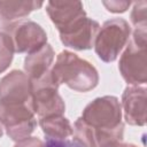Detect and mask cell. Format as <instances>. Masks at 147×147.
Segmentation results:
<instances>
[{"mask_svg": "<svg viewBox=\"0 0 147 147\" xmlns=\"http://www.w3.org/2000/svg\"><path fill=\"white\" fill-rule=\"evenodd\" d=\"M122 107L114 95L94 99L75 122L74 139L84 147H106L123 139Z\"/></svg>", "mask_w": 147, "mask_h": 147, "instance_id": "6da1fadb", "label": "cell"}, {"mask_svg": "<svg viewBox=\"0 0 147 147\" xmlns=\"http://www.w3.org/2000/svg\"><path fill=\"white\" fill-rule=\"evenodd\" d=\"M51 72L59 85L65 84L77 92H88L99 83L96 69L88 61L69 51H62L57 55Z\"/></svg>", "mask_w": 147, "mask_h": 147, "instance_id": "7a4b0ae2", "label": "cell"}, {"mask_svg": "<svg viewBox=\"0 0 147 147\" xmlns=\"http://www.w3.org/2000/svg\"><path fill=\"white\" fill-rule=\"evenodd\" d=\"M146 26L134 28L132 39L119 59L118 69L127 84L140 85L147 80V31Z\"/></svg>", "mask_w": 147, "mask_h": 147, "instance_id": "3957f363", "label": "cell"}, {"mask_svg": "<svg viewBox=\"0 0 147 147\" xmlns=\"http://www.w3.org/2000/svg\"><path fill=\"white\" fill-rule=\"evenodd\" d=\"M34 105L31 101L0 100V123L15 141L28 138L37 126Z\"/></svg>", "mask_w": 147, "mask_h": 147, "instance_id": "277c9868", "label": "cell"}, {"mask_svg": "<svg viewBox=\"0 0 147 147\" xmlns=\"http://www.w3.org/2000/svg\"><path fill=\"white\" fill-rule=\"evenodd\" d=\"M130 34L131 26L124 18L115 17L106 21L94 40L95 53L103 62L115 61L127 44Z\"/></svg>", "mask_w": 147, "mask_h": 147, "instance_id": "5b68a950", "label": "cell"}, {"mask_svg": "<svg viewBox=\"0 0 147 147\" xmlns=\"http://www.w3.org/2000/svg\"><path fill=\"white\" fill-rule=\"evenodd\" d=\"M57 88L59 84L53 77L51 70L41 78L31 82L34 111L39 118L64 114L65 105L61 95L57 93Z\"/></svg>", "mask_w": 147, "mask_h": 147, "instance_id": "8992f818", "label": "cell"}, {"mask_svg": "<svg viewBox=\"0 0 147 147\" xmlns=\"http://www.w3.org/2000/svg\"><path fill=\"white\" fill-rule=\"evenodd\" d=\"M13 40L16 53H34L47 44V34L44 29L33 21H21L5 26Z\"/></svg>", "mask_w": 147, "mask_h": 147, "instance_id": "52a82bcc", "label": "cell"}, {"mask_svg": "<svg viewBox=\"0 0 147 147\" xmlns=\"http://www.w3.org/2000/svg\"><path fill=\"white\" fill-rule=\"evenodd\" d=\"M99 29L100 24L96 21L84 16L75 21L65 29L60 30L59 33L60 39L64 46L77 51H84L92 48Z\"/></svg>", "mask_w": 147, "mask_h": 147, "instance_id": "ba28073f", "label": "cell"}, {"mask_svg": "<svg viewBox=\"0 0 147 147\" xmlns=\"http://www.w3.org/2000/svg\"><path fill=\"white\" fill-rule=\"evenodd\" d=\"M124 117L130 125L146 124V87L139 85L127 86L122 95Z\"/></svg>", "mask_w": 147, "mask_h": 147, "instance_id": "9c48e42d", "label": "cell"}, {"mask_svg": "<svg viewBox=\"0 0 147 147\" xmlns=\"http://www.w3.org/2000/svg\"><path fill=\"white\" fill-rule=\"evenodd\" d=\"M0 100L31 101L33 100L31 82L25 72L13 70L0 80Z\"/></svg>", "mask_w": 147, "mask_h": 147, "instance_id": "30bf717a", "label": "cell"}, {"mask_svg": "<svg viewBox=\"0 0 147 147\" xmlns=\"http://www.w3.org/2000/svg\"><path fill=\"white\" fill-rule=\"evenodd\" d=\"M46 11L57 28V31L86 16L80 1H48L46 3Z\"/></svg>", "mask_w": 147, "mask_h": 147, "instance_id": "8fae6325", "label": "cell"}, {"mask_svg": "<svg viewBox=\"0 0 147 147\" xmlns=\"http://www.w3.org/2000/svg\"><path fill=\"white\" fill-rule=\"evenodd\" d=\"M55 53L51 45L46 44L39 51L26 55L24 60V71L29 79L37 80L51 70Z\"/></svg>", "mask_w": 147, "mask_h": 147, "instance_id": "7c38bea8", "label": "cell"}, {"mask_svg": "<svg viewBox=\"0 0 147 147\" xmlns=\"http://www.w3.org/2000/svg\"><path fill=\"white\" fill-rule=\"evenodd\" d=\"M39 125L47 139L64 140L74 134V127L63 115L39 118Z\"/></svg>", "mask_w": 147, "mask_h": 147, "instance_id": "4fadbf2b", "label": "cell"}, {"mask_svg": "<svg viewBox=\"0 0 147 147\" xmlns=\"http://www.w3.org/2000/svg\"><path fill=\"white\" fill-rule=\"evenodd\" d=\"M44 2L40 1H0V18L14 21L28 16L31 11L40 8Z\"/></svg>", "mask_w": 147, "mask_h": 147, "instance_id": "5bb4252c", "label": "cell"}, {"mask_svg": "<svg viewBox=\"0 0 147 147\" xmlns=\"http://www.w3.org/2000/svg\"><path fill=\"white\" fill-rule=\"evenodd\" d=\"M14 44L6 31H0V74L6 71L14 57Z\"/></svg>", "mask_w": 147, "mask_h": 147, "instance_id": "9a60e30c", "label": "cell"}, {"mask_svg": "<svg viewBox=\"0 0 147 147\" xmlns=\"http://www.w3.org/2000/svg\"><path fill=\"white\" fill-rule=\"evenodd\" d=\"M131 22L137 26H144L147 25V1L141 0L133 3L132 13H131Z\"/></svg>", "mask_w": 147, "mask_h": 147, "instance_id": "2e32d148", "label": "cell"}, {"mask_svg": "<svg viewBox=\"0 0 147 147\" xmlns=\"http://www.w3.org/2000/svg\"><path fill=\"white\" fill-rule=\"evenodd\" d=\"M102 5L111 13H124L130 7L131 1H103Z\"/></svg>", "mask_w": 147, "mask_h": 147, "instance_id": "e0dca14e", "label": "cell"}, {"mask_svg": "<svg viewBox=\"0 0 147 147\" xmlns=\"http://www.w3.org/2000/svg\"><path fill=\"white\" fill-rule=\"evenodd\" d=\"M45 147H84L80 142H78L76 139L69 140H55V139H47Z\"/></svg>", "mask_w": 147, "mask_h": 147, "instance_id": "ac0fdd59", "label": "cell"}, {"mask_svg": "<svg viewBox=\"0 0 147 147\" xmlns=\"http://www.w3.org/2000/svg\"><path fill=\"white\" fill-rule=\"evenodd\" d=\"M14 147H45L44 142L37 137H28L16 142Z\"/></svg>", "mask_w": 147, "mask_h": 147, "instance_id": "d6986e66", "label": "cell"}, {"mask_svg": "<svg viewBox=\"0 0 147 147\" xmlns=\"http://www.w3.org/2000/svg\"><path fill=\"white\" fill-rule=\"evenodd\" d=\"M106 147H138L136 145H132V144H123V142H116V144H113V145H109V146H106Z\"/></svg>", "mask_w": 147, "mask_h": 147, "instance_id": "ffe728a7", "label": "cell"}, {"mask_svg": "<svg viewBox=\"0 0 147 147\" xmlns=\"http://www.w3.org/2000/svg\"><path fill=\"white\" fill-rule=\"evenodd\" d=\"M2 134H3V132H2V126H1V123H0V138L2 137Z\"/></svg>", "mask_w": 147, "mask_h": 147, "instance_id": "44dd1931", "label": "cell"}]
</instances>
